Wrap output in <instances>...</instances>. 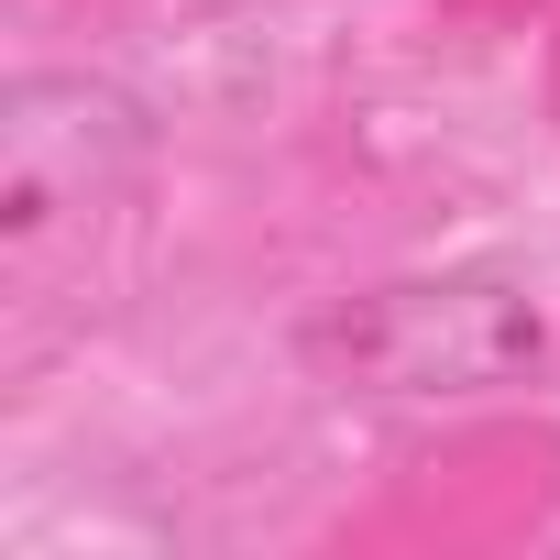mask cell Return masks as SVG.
I'll use <instances>...</instances> for the list:
<instances>
[{
  "label": "cell",
  "mask_w": 560,
  "mask_h": 560,
  "mask_svg": "<svg viewBox=\"0 0 560 560\" xmlns=\"http://www.w3.org/2000/svg\"><path fill=\"white\" fill-rule=\"evenodd\" d=\"M298 352L352 385V396H494L516 374H538L549 352V319L516 275H396V287H363V298H330Z\"/></svg>",
  "instance_id": "obj_1"
},
{
  "label": "cell",
  "mask_w": 560,
  "mask_h": 560,
  "mask_svg": "<svg viewBox=\"0 0 560 560\" xmlns=\"http://www.w3.org/2000/svg\"><path fill=\"white\" fill-rule=\"evenodd\" d=\"M154 165V110L100 67H34L0 89V264L34 275Z\"/></svg>",
  "instance_id": "obj_2"
}]
</instances>
